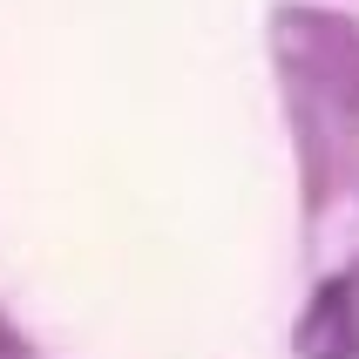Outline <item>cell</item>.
I'll return each instance as SVG.
<instances>
[{
	"instance_id": "cell-1",
	"label": "cell",
	"mask_w": 359,
	"mask_h": 359,
	"mask_svg": "<svg viewBox=\"0 0 359 359\" xmlns=\"http://www.w3.org/2000/svg\"><path fill=\"white\" fill-rule=\"evenodd\" d=\"M299 353L305 359H359V278L353 271L312 299V312L299 325Z\"/></svg>"
}]
</instances>
